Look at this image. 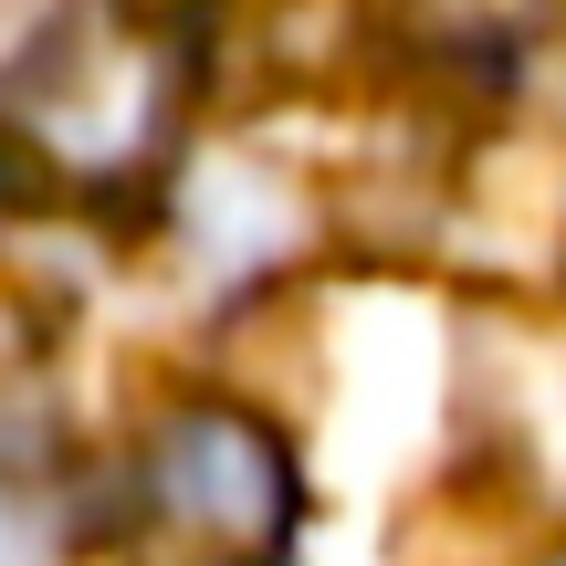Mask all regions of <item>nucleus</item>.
Instances as JSON below:
<instances>
[{"label": "nucleus", "mask_w": 566, "mask_h": 566, "mask_svg": "<svg viewBox=\"0 0 566 566\" xmlns=\"http://www.w3.org/2000/svg\"><path fill=\"white\" fill-rule=\"evenodd\" d=\"M546 21V0H430V32H472V42H514Z\"/></svg>", "instance_id": "obj_3"}, {"label": "nucleus", "mask_w": 566, "mask_h": 566, "mask_svg": "<svg viewBox=\"0 0 566 566\" xmlns=\"http://www.w3.org/2000/svg\"><path fill=\"white\" fill-rule=\"evenodd\" d=\"M189 53L137 0H42L0 63V137L63 189H116L168 158Z\"/></svg>", "instance_id": "obj_1"}, {"label": "nucleus", "mask_w": 566, "mask_h": 566, "mask_svg": "<svg viewBox=\"0 0 566 566\" xmlns=\"http://www.w3.org/2000/svg\"><path fill=\"white\" fill-rule=\"evenodd\" d=\"M0 566H32V535H21V514L0 504Z\"/></svg>", "instance_id": "obj_4"}, {"label": "nucleus", "mask_w": 566, "mask_h": 566, "mask_svg": "<svg viewBox=\"0 0 566 566\" xmlns=\"http://www.w3.org/2000/svg\"><path fill=\"white\" fill-rule=\"evenodd\" d=\"M137 566H263L294 535V462L242 409H179L137 462Z\"/></svg>", "instance_id": "obj_2"}]
</instances>
